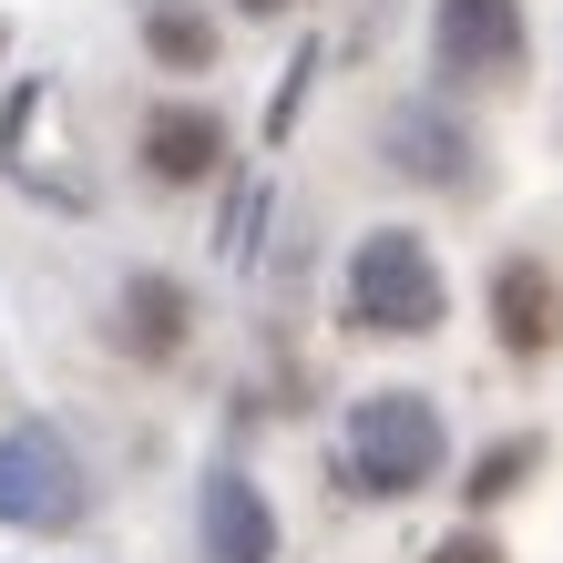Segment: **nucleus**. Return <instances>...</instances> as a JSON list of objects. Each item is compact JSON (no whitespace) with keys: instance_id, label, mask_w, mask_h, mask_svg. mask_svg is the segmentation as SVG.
Returning a JSON list of instances; mask_svg holds the SVG:
<instances>
[{"instance_id":"14","label":"nucleus","mask_w":563,"mask_h":563,"mask_svg":"<svg viewBox=\"0 0 563 563\" xmlns=\"http://www.w3.org/2000/svg\"><path fill=\"white\" fill-rule=\"evenodd\" d=\"M0 42H11V21H0Z\"/></svg>"},{"instance_id":"12","label":"nucleus","mask_w":563,"mask_h":563,"mask_svg":"<svg viewBox=\"0 0 563 563\" xmlns=\"http://www.w3.org/2000/svg\"><path fill=\"white\" fill-rule=\"evenodd\" d=\"M430 563H503V553H492L482 533H461V543H441V553H430Z\"/></svg>"},{"instance_id":"10","label":"nucleus","mask_w":563,"mask_h":563,"mask_svg":"<svg viewBox=\"0 0 563 563\" xmlns=\"http://www.w3.org/2000/svg\"><path fill=\"white\" fill-rule=\"evenodd\" d=\"M175 339H185V297L164 287V277H134V349H144V358H164Z\"/></svg>"},{"instance_id":"8","label":"nucleus","mask_w":563,"mask_h":563,"mask_svg":"<svg viewBox=\"0 0 563 563\" xmlns=\"http://www.w3.org/2000/svg\"><path fill=\"white\" fill-rule=\"evenodd\" d=\"M389 154H400V175H420V185H461V175H472V144H461V123H430L420 103H410V113H389Z\"/></svg>"},{"instance_id":"2","label":"nucleus","mask_w":563,"mask_h":563,"mask_svg":"<svg viewBox=\"0 0 563 563\" xmlns=\"http://www.w3.org/2000/svg\"><path fill=\"white\" fill-rule=\"evenodd\" d=\"M349 472L358 492H420L441 472V410L420 389H379V400L349 410Z\"/></svg>"},{"instance_id":"4","label":"nucleus","mask_w":563,"mask_h":563,"mask_svg":"<svg viewBox=\"0 0 563 563\" xmlns=\"http://www.w3.org/2000/svg\"><path fill=\"white\" fill-rule=\"evenodd\" d=\"M522 62V0H441V73L503 82Z\"/></svg>"},{"instance_id":"1","label":"nucleus","mask_w":563,"mask_h":563,"mask_svg":"<svg viewBox=\"0 0 563 563\" xmlns=\"http://www.w3.org/2000/svg\"><path fill=\"white\" fill-rule=\"evenodd\" d=\"M451 287L430 267V246L400 236V225H379V236H358L349 256V318L369 328V339H420V328H441Z\"/></svg>"},{"instance_id":"3","label":"nucleus","mask_w":563,"mask_h":563,"mask_svg":"<svg viewBox=\"0 0 563 563\" xmlns=\"http://www.w3.org/2000/svg\"><path fill=\"white\" fill-rule=\"evenodd\" d=\"M0 522H21V533L82 522V461L62 451V430H42V420L0 430Z\"/></svg>"},{"instance_id":"11","label":"nucleus","mask_w":563,"mask_h":563,"mask_svg":"<svg viewBox=\"0 0 563 563\" xmlns=\"http://www.w3.org/2000/svg\"><path fill=\"white\" fill-rule=\"evenodd\" d=\"M522 472H533V441H503V451L472 472V503H503V492H522Z\"/></svg>"},{"instance_id":"7","label":"nucleus","mask_w":563,"mask_h":563,"mask_svg":"<svg viewBox=\"0 0 563 563\" xmlns=\"http://www.w3.org/2000/svg\"><path fill=\"white\" fill-rule=\"evenodd\" d=\"M216 154H225L216 113H185V103H164V113L144 123V164H154L164 185H195V175H216Z\"/></svg>"},{"instance_id":"13","label":"nucleus","mask_w":563,"mask_h":563,"mask_svg":"<svg viewBox=\"0 0 563 563\" xmlns=\"http://www.w3.org/2000/svg\"><path fill=\"white\" fill-rule=\"evenodd\" d=\"M246 11H287V0H246Z\"/></svg>"},{"instance_id":"6","label":"nucleus","mask_w":563,"mask_h":563,"mask_svg":"<svg viewBox=\"0 0 563 563\" xmlns=\"http://www.w3.org/2000/svg\"><path fill=\"white\" fill-rule=\"evenodd\" d=\"M492 308H503V339L512 349H553L563 339V287L533 267V256H512V267L492 277Z\"/></svg>"},{"instance_id":"5","label":"nucleus","mask_w":563,"mask_h":563,"mask_svg":"<svg viewBox=\"0 0 563 563\" xmlns=\"http://www.w3.org/2000/svg\"><path fill=\"white\" fill-rule=\"evenodd\" d=\"M206 553L216 563H277V512L256 503L246 472H216L206 482Z\"/></svg>"},{"instance_id":"9","label":"nucleus","mask_w":563,"mask_h":563,"mask_svg":"<svg viewBox=\"0 0 563 563\" xmlns=\"http://www.w3.org/2000/svg\"><path fill=\"white\" fill-rule=\"evenodd\" d=\"M144 42H154V62H175V73H206V62H216V21H195V11L164 0V11L144 21Z\"/></svg>"}]
</instances>
